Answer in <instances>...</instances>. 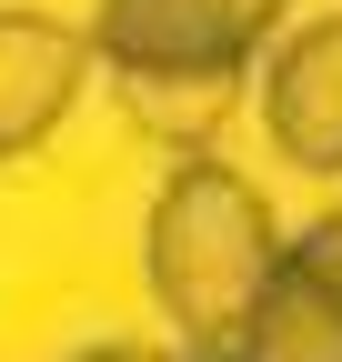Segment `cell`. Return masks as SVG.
<instances>
[{
    "instance_id": "6da1fadb",
    "label": "cell",
    "mask_w": 342,
    "mask_h": 362,
    "mask_svg": "<svg viewBox=\"0 0 342 362\" xmlns=\"http://www.w3.org/2000/svg\"><path fill=\"white\" fill-rule=\"evenodd\" d=\"M282 221L252 181L222 161V151H171L161 192H151V221H141V282L161 302L171 342L191 362H232L262 292L282 282Z\"/></svg>"
},
{
    "instance_id": "7a4b0ae2",
    "label": "cell",
    "mask_w": 342,
    "mask_h": 362,
    "mask_svg": "<svg viewBox=\"0 0 342 362\" xmlns=\"http://www.w3.org/2000/svg\"><path fill=\"white\" fill-rule=\"evenodd\" d=\"M282 30V0H91V51L141 121H211Z\"/></svg>"
},
{
    "instance_id": "3957f363",
    "label": "cell",
    "mask_w": 342,
    "mask_h": 362,
    "mask_svg": "<svg viewBox=\"0 0 342 362\" xmlns=\"http://www.w3.org/2000/svg\"><path fill=\"white\" fill-rule=\"evenodd\" d=\"M91 61H101V51H91V21H61V11H30V0H0V161L40 151V141L71 121Z\"/></svg>"
},
{
    "instance_id": "277c9868",
    "label": "cell",
    "mask_w": 342,
    "mask_h": 362,
    "mask_svg": "<svg viewBox=\"0 0 342 362\" xmlns=\"http://www.w3.org/2000/svg\"><path fill=\"white\" fill-rule=\"evenodd\" d=\"M262 131L292 171L312 181H342V11L302 21L272 40L262 61Z\"/></svg>"
},
{
    "instance_id": "5b68a950",
    "label": "cell",
    "mask_w": 342,
    "mask_h": 362,
    "mask_svg": "<svg viewBox=\"0 0 342 362\" xmlns=\"http://www.w3.org/2000/svg\"><path fill=\"white\" fill-rule=\"evenodd\" d=\"M292 272H302V282L342 312V211H322L312 232H292Z\"/></svg>"
},
{
    "instance_id": "8992f818",
    "label": "cell",
    "mask_w": 342,
    "mask_h": 362,
    "mask_svg": "<svg viewBox=\"0 0 342 362\" xmlns=\"http://www.w3.org/2000/svg\"><path fill=\"white\" fill-rule=\"evenodd\" d=\"M71 362H191L182 342H91V352H71Z\"/></svg>"
}]
</instances>
